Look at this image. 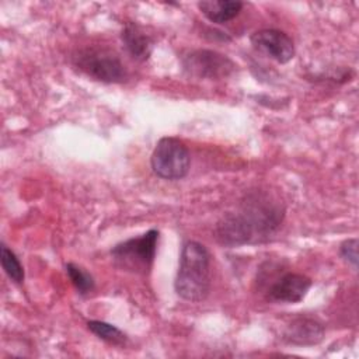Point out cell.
<instances>
[{
	"mask_svg": "<svg viewBox=\"0 0 359 359\" xmlns=\"http://www.w3.org/2000/svg\"><path fill=\"white\" fill-rule=\"evenodd\" d=\"M175 293L187 302H202L210 292V254L194 240L185 241L174 282Z\"/></svg>",
	"mask_w": 359,
	"mask_h": 359,
	"instance_id": "cell-1",
	"label": "cell"
},
{
	"mask_svg": "<svg viewBox=\"0 0 359 359\" xmlns=\"http://www.w3.org/2000/svg\"><path fill=\"white\" fill-rule=\"evenodd\" d=\"M158 236V230L151 229L139 237H132L112 247L109 254L115 266L130 273L147 275L156 257Z\"/></svg>",
	"mask_w": 359,
	"mask_h": 359,
	"instance_id": "cell-2",
	"label": "cell"
},
{
	"mask_svg": "<svg viewBox=\"0 0 359 359\" xmlns=\"http://www.w3.org/2000/svg\"><path fill=\"white\" fill-rule=\"evenodd\" d=\"M73 63L97 81L122 83L126 79V70L121 59L105 48H83L74 53Z\"/></svg>",
	"mask_w": 359,
	"mask_h": 359,
	"instance_id": "cell-3",
	"label": "cell"
},
{
	"mask_svg": "<svg viewBox=\"0 0 359 359\" xmlns=\"http://www.w3.org/2000/svg\"><path fill=\"white\" fill-rule=\"evenodd\" d=\"M150 163L151 170L157 177L177 181L188 174L191 156L182 140L172 136H165L157 142L151 153Z\"/></svg>",
	"mask_w": 359,
	"mask_h": 359,
	"instance_id": "cell-4",
	"label": "cell"
},
{
	"mask_svg": "<svg viewBox=\"0 0 359 359\" xmlns=\"http://www.w3.org/2000/svg\"><path fill=\"white\" fill-rule=\"evenodd\" d=\"M245 223L254 233V237H266L275 231L283 220V208L273 202L265 192H252L247 195L240 212Z\"/></svg>",
	"mask_w": 359,
	"mask_h": 359,
	"instance_id": "cell-5",
	"label": "cell"
},
{
	"mask_svg": "<svg viewBox=\"0 0 359 359\" xmlns=\"http://www.w3.org/2000/svg\"><path fill=\"white\" fill-rule=\"evenodd\" d=\"M184 70L198 79L220 80L236 70V63L226 55L210 49H195L182 56Z\"/></svg>",
	"mask_w": 359,
	"mask_h": 359,
	"instance_id": "cell-6",
	"label": "cell"
},
{
	"mask_svg": "<svg viewBox=\"0 0 359 359\" xmlns=\"http://www.w3.org/2000/svg\"><path fill=\"white\" fill-rule=\"evenodd\" d=\"M250 42L254 49L280 65L287 63L294 56V43L292 38L280 29L265 28L255 31L250 36Z\"/></svg>",
	"mask_w": 359,
	"mask_h": 359,
	"instance_id": "cell-7",
	"label": "cell"
},
{
	"mask_svg": "<svg viewBox=\"0 0 359 359\" xmlns=\"http://www.w3.org/2000/svg\"><path fill=\"white\" fill-rule=\"evenodd\" d=\"M311 283V279L306 275L286 272L269 286L266 297L278 303H299L307 294Z\"/></svg>",
	"mask_w": 359,
	"mask_h": 359,
	"instance_id": "cell-8",
	"label": "cell"
},
{
	"mask_svg": "<svg viewBox=\"0 0 359 359\" xmlns=\"http://www.w3.org/2000/svg\"><path fill=\"white\" fill-rule=\"evenodd\" d=\"M216 240L226 247H237L251 243L255 237L240 213H227L216 224Z\"/></svg>",
	"mask_w": 359,
	"mask_h": 359,
	"instance_id": "cell-9",
	"label": "cell"
},
{
	"mask_svg": "<svg viewBox=\"0 0 359 359\" xmlns=\"http://www.w3.org/2000/svg\"><path fill=\"white\" fill-rule=\"evenodd\" d=\"M324 338L323 324L311 317H297L286 327L283 339L292 345L311 346L317 345Z\"/></svg>",
	"mask_w": 359,
	"mask_h": 359,
	"instance_id": "cell-10",
	"label": "cell"
},
{
	"mask_svg": "<svg viewBox=\"0 0 359 359\" xmlns=\"http://www.w3.org/2000/svg\"><path fill=\"white\" fill-rule=\"evenodd\" d=\"M122 43L126 52L137 62H144L153 50L151 38L136 22H126L121 32Z\"/></svg>",
	"mask_w": 359,
	"mask_h": 359,
	"instance_id": "cell-11",
	"label": "cell"
},
{
	"mask_svg": "<svg viewBox=\"0 0 359 359\" xmlns=\"http://www.w3.org/2000/svg\"><path fill=\"white\" fill-rule=\"evenodd\" d=\"M238 0H203L198 1L199 11L215 24H224L238 15L243 8Z\"/></svg>",
	"mask_w": 359,
	"mask_h": 359,
	"instance_id": "cell-12",
	"label": "cell"
},
{
	"mask_svg": "<svg viewBox=\"0 0 359 359\" xmlns=\"http://www.w3.org/2000/svg\"><path fill=\"white\" fill-rule=\"evenodd\" d=\"M88 330L97 335L100 339L112 344V345H122L126 341V335L125 332H122L118 327H115L114 324L105 323V321H100V320H91L87 323Z\"/></svg>",
	"mask_w": 359,
	"mask_h": 359,
	"instance_id": "cell-13",
	"label": "cell"
},
{
	"mask_svg": "<svg viewBox=\"0 0 359 359\" xmlns=\"http://www.w3.org/2000/svg\"><path fill=\"white\" fill-rule=\"evenodd\" d=\"M66 273H67L70 282L73 283V286L76 287V290L81 296H86L94 290V286H95L94 278L91 276L90 272H87L81 266H79L73 262H69V264H66Z\"/></svg>",
	"mask_w": 359,
	"mask_h": 359,
	"instance_id": "cell-14",
	"label": "cell"
},
{
	"mask_svg": "<svg viewBox=\"0 0 359 359\" xmlns=\"http://www.w3.org/2000/svg\"><path fill=\"white\" fill-rule=\"evenodd\" d=\"M0 261L6 275L14 283L20 285L24 282V268L18 261L17 255L4 243H1V247H0Z\"/></svg>",
	"mask_w": 359,
	"mask_h": 359,
	"instance_id": "cell-15",
	"label": "cell"
},
{
	"mask_svg": "<svg viewBox=\"0 0 359 359\" xmlns=\"http://www.w3.org/2000/svg\"><path fill=\"white\" fill-rule=\"evenodd\" d=\"M341 257L355 269L358 266V238H348L339 247Z\"/></svg>",
	"mask_w": 359,
	"mask_h": 359,
	"instance_id": "cell-16",
	"label": "cell"
}]
</instances>
